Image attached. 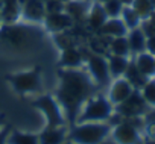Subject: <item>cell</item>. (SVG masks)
Instances as JSON below:
<instances>
[{
  "label": "cell",
  "instance_id": "obj_1",
  "mask_svg": "<svg viewBox=\"0 0 155 144\" xmlns=\"http://www.w3.org/2000/svg\"><path fill=\"white\" fill-rule=\"evenodd\" d=\"M58 81L59 84L53 96L65 114L67 124L71 126L84 102L96 93V85L85 68H59Z\"/></svg>",
  "mask_w": 155,
  "mask_h": 144
},
{
  "label": "cell",
  "instance_id": "obj_2",
  "mask_svg": "<svg viewBox=\"0 0 155 144\" xmlns=\"http://www.w3.org/2000/svg\"><path fill=\"white\" fill-rule=\"evenodd\" d=\"M111 124L108 121H87L68 126L67 139L74 144H104L110 138Z\"/></svg>",
  "mask_w": 155,
  "mask_h": 144
},
{
  "label": "cell",
  "instance_id": "obj_3",
  "mask_svg": "<svg viewBox=\"0 0 155 144\" xmlns=\"http://www.w3.org/2000/svg\"><path fill=\"white\" fill-rule=\"evenodd\" d=\"M114 112L113 103L108 100L105 94L94 93L90 99H87L78 114L74 123H87V121H108ZM73 123V124H74Z\"/></svg>",
  "mask_w": 155,
  "mask_h": 144
},
{
  "label": "cell",
  "instance_id": "obj_4",
  "mask_svg": "<svg viewBox=\"0 0 155 144\" xmlns=\"http://www.w3.org/2000/svg\"><path fill=\"white\" fill-rule=\"evenodd\" d=\"M31 105L41 112L46 120V126H68L65 114L53 94H40Z\"/></svg>",
  "mask_w": 155,
  "mask_h": 144
},
{
  "label": "cell",
  "instance_id": "obj_5",
  "mask_svg": "<svg viewBox=\"0 0 155 144\" xmlns=\"http://www.w3.org/2000/svg\"><path fill=\"white\" fill-rule=\"evenodd\" d=\"M6 82L17 94H37L41 91V71L40 68L21 70L6 76Z\"/></svg>",
  "mask_w": 155,
  "mask_h": 144
},
{
  "label": "cell",
  "instance_id": "obj_6",
  "mask_svg": "<svg viewBox=\"0 0 155 144\" xmlns=\"http://www.w3.org/2000/svg\"><path fill=\"white\" fill-rule=\"evenodd\" d=\"M85 71L88 73V76L91 78L93 84L96 85V88H107L110 85L111 75L108 70V59L107 55L104 53H96V52H90L85 58Z\"/></svg>",
  "mask_w": 155,
  "mask_h": 144
},
{
  "label": "cell",
  "instance_id": "obj_7",
  "mask_svg": "<svg viewBox=\"0 0 155 144\" xmlns=\"http://www.w3.org/2000/svg\"><path fill=\"white\" fill-rule=\"evenodd\" d=\"M110 138L114 144H143L141 130L126 118L111 127Z\"/></svg>",
  "mask_w": 155,
  "mask_h": 144
},
{
  "label": "cell",
  "instance_id": "obj_8",
  "mask_svg": "<svg viewBox=\"0 0 155 144\" xmlns=\"http://www.w3.org/2000/svg\"><path fill=\"white\" fill-rule=\"evenodd\" d=\"M149 109V106L146 105V102L143 100L141 94L138 90H134L132 94L120 105L114 106V111L122 117V118H131V117H140L143 115L146 111Z\"/></svg>",
  "mask_w": 155,
  "mask_h": 144
},
{
  "label": "cell",
  "instance_id": "obj_9",
  "mask_svg": "<svg viewBox=\"0 0 155 144\" xmlns=\"http://www.w3.org/2000/svg\"><path fill=\"white\" fill-rule=\"evenodd\" d=\"M135 88L122 76V78H117V79H113L110 82V85L107 87V97L108 100L113 103V106H117L120 103H123L134 91Z\"/></svg>",
  "mask_w": 155,
  "mask_h": 144
},
{
  "label": "cell",
  "instance_id": "obj_10",
  "mask_svg": "<svg viewBox=\"0 0 155 144\" xmlns=\"http://www.w3.org/2000/svg\"><path fill=\"white\" fill-rule=\"evenodd\" d=\"M87 55H84V50L78 47L76 44H71L61 50L59 55V65L61 68H84Z\"/></svg>",
  "mask_w": 155,
  "mask_h": 144
},
{
  "label": "cell",
  "instance_id": "obj_11",
  "mask_svg": "<svg viewBox=\"0 0 155 144\" xmlns=\"http://www.w3.org/2000/svg\"><path fill=\"white\" fill-rule=\"evenodd\" d=\"M43 26L46 27V30H49L50 34H61V32H67L71 30L74 23L73 20L62 11V12H53V14H46Z\"/></svg>",
  "mask_w": 155,
  "mask_h": 144
},
{
  "label": "cell",
  "instance_id": "obj_12",
  "mask_svg": "<svg viewBox=\"0 0 155 144\" xmlns=\"http://www.w3.org/2000/svg\"><path fill=\"white\" fill-rule=\"evenodd\" d=\"M44 17H46L44 0H23L21 2V20L43 24Z\"/></svg>",
  "mask_w": 155,
  "mask_h": 144
},
{
  "label": "cell",
  "instance_id": "obj_13",
  "mask_svg": "<svg viewBox=\"0 0 155 144\" xmlns=\"http://www.w3.org/2000/svg\"><path fill=\"white\" fill-rule=\"evenodd\" d=\"M107 20H108V15H107V12H105L102 3L91 0L90 8H88V12H87V18H85L87 27H88L93 34H97Z\"/></svg>",
  "mask_w": 155,
  "mask_h": 144
},
{
  "label": "cell",
  "instance_id": "obj_14",
  "mask_svg": "<svg viewBox=\"0 0 155 144\" xmlns=\"http://www.w3.org/2000/svg\"><path fill=\"white\" fill-rule=\"evenodd\" d=\"M68 126H44L38 132L40 144H62L67 139Z\"/></svg>",
  "mask_w": 155,
  "mask_h": 144
},
{
  "label": "cell",
  "instance_id": "obj_15",
  "mask_svg": "<svg viewBox=\"0 0 155 144\" xmlns=\"http://www.w3.org/2000/svg\"><path fill=\"white\" fill-rule=\"evenodd\" d=\"M91 0H67L64 3V12L73 20L74 24L85 21Z\"/></svg>",
  "mask_w": 155,
  "mask_h": 144
},
{
  "label": "cell",
  "instance_id": "obj_16",
  "mask_svg": "<svg viewBox=\"0 0 155 144\" xmlns=\"http://www.w3.org/2000/svg\"><path fill=\"white\" fill-rule=\"evenodd\" d=\"M0 9H2L3 26L17 24L21 20V0H2Z\"/></svg>",
  "mask_w": 155,
  "mask_h": 144
},
{
  "label": "cell",
  "instance_id": "obj_17",
  "mask_svg": "<svg viewBox=\"0 0 155 144\" xmlns=\"http://www.w3.org/2000/svg\"><path fill=\"white\" fill-rule=\"evenodd\" d=\"M132 58V62L135 64L137 70L146 78V79H150V78H155V55L149 53V52H141V53H137Z\"/></svg>",
  "mask_w": 155,
  "mask_h": 144
},
{
  "label": "cell",
  "instance_id": "obj_18",
  "mask_svg": "<svg viewBox=\"0 0 155 144\" xmlns=\"http://www.w3.org/2000/svg\"><path fill=\"white\" fill-rule=\"evenodd\" d=\"M128 34V27L125 26V23L122 21L120 17L117 18H108L104 26L101 27V30L97 32V35L110 40V38H117V37H126Z\"/></svg>",
  "mask_w": 155,
  "mask_h": 144
},
{
  "label": "cell",
  "instance_id": "obj_19",
  "mask_svg": "<svg viewBox=\"0 0 155 144\" xmlns=\"http://www.w3.org/2000/svg\"><path fill=\"white\" fill-rule=\"evenodd\" d=\"M146 38H147V35L144 34V30L141 29V26L128 30L126 40H128V44H129L131 56H134V55L141 53V52L146 50Z\"/></svg>",
  "mask_w": 155,
  "mask_h": 144
},
{
  "label": "cell",
  "instance_id": "obj_20",
  "mask_svg": "<svg viewBox=\"0 0 155 144\" xmlns=\"http://www.w3.org/2000/svg\"><path fill=\"white\" fill-rule=\"evenodd\" d=\"M107 59H108V70H110L111 79L122 78L125 75V71H126L129 62H131V58H128V56L107 55Z\"/></svg>",
  "mask_w": 155,
  "mask_h": 144
},
{
  "label": "cell",
  "instance_id": "obj_21",
  "mask_svg": "<svg viewBox=\"0 0 155 144\" xmlns=\"http://www.w3.org/2000/svg\"><path fill=\"white\" fill-rule=\"evenodd\" d=\"M107 55H116V56H128L131 58V50L126 37H117L110 38L107 44Z\"/></svg>",
  "mask_w": 155,
  "mask_h": 144
},
{
  "label": "cell",
  "instance_id": "obj_22",
  "mask_svg": "<svg viewBox=\"0 0 155 144\" xmlns=\"http://www.w3.org/2000/svg\"><path fill=\"white\" fill-rule=\"evenodd\" d=\"M6 144H40L38 133L23 132V130H11L8 135Z\"/></svg>",
  "mask_w": 155,
  "mask_h": 144
},
{
  "label": "cell",
  "instance_id": "obj_23",
  "mask_svg": "<svg viewBox=\"0 0 155 144\" xmlns=\"http://www.w3.org/2000/svg\"><path fill=\"white\" fill-rule=\"evenodd\" d=\"M123 78L135 88V90H140L141 87H143V84L147 81L140 71L137 70V67H135V64L132 62V58H131V62H129V65H128V68H126V71H125V75H123Z\"/></svg>",
  "mask_w": 155,
  "mask_h": 144
},
{
  "label": "cell",
  "instance_id": "obj_24",
  "mask_svg": "<svg viewBox=\"0 0 155 144\" xmlns=\"http://www.w3.org/2000/svg\"><path fill=\"white\" fill-rule=\"evenodd\" d=\"M120 18H122V21L125 23V26L128 27V30L141 26V21H143V20L140 18V15L132 9V6H125L123 11H122V14H120Z\"/></svg>",
  "mask_w": 155,
  "mask_h": 144
},
{
  "label": "cell",
  "instance_id": "obj_25",
  "mask_svg": "<svg viewBox=\"0 0 155 144\" xmlns=\"http://www.w3.org/2000/svg\"><path fill=\"white\" fill-rule=\"evenodd\" d=\"M138 91H140L143 100L146 102V105L149 108H155V78L147 79Z\"/></svg>",
  "mask_w": 155,
  "mask_h": 144
},
{
  "label": "cell",
  "instance_id": "obj_26",
  "mask_svg": "<svg viewBox=\"0 0 155 144\" xmlns=\"http://www.w3.org/2000/svg\"><path fill=\"white\" fill-rule=\"evenodd\" d=\"M131 6H132V9L140 15V18H141V20L149 18V17L155 12L153 5H152L150 0H134Z\"/></svg>",
  "mask_w": 155,
  "mask_h": 144
},
{
  "label": "cell",
  "instance_id": "obj_27",
  "mask_svg": "<svg viewBox=\"0 0 155 144\" xmlns=\"http://www.w3.org/2000/svg\"><path fill=\"white\" fill-rule=\"evenodd\" d=\"M102 6H104L108 18H117V17H120V14H122V11L125 8L120 0H108V2L102 3Z\"/></svg>",
  "mask_w": 155,
  "mask_h": 144
},
{
  "label": "cell",
  "instance_id": "obj_28",
  "mask_svg": "<svg viewBox=\"0 0 155 144\" xmlns=\"http://www.w3.org/2000/svg\"><path fill=\"white\" fill-rule=\"evenodd\" d=\"M146 52L155 55V35H147V38H146Z\"/></svg>",
  "mask_w": 155,
  "mask_h": 144
},
{
  "label": "cell",
  "instance_id": "obj_29",
  "mask_svg": "<svg viewBox=\"0 0 155 144\" xmlns=\"http://www.w3.org/2000/svg\"><path fill=\"white\" fill-rule=\"evenodd\" d=\"M11 129L8 126H5L3 129H0V144H6L8 142V135H9Z\"/></svg>",
  "mask_w": 155,
  "mask_h": 144
},
{
  "label": "cell",
  "instance_id": "obj_30",
  "mask_svg": "<svg viewBox=\"0 0 155 144\" xmlns=\"http://www.w3.org/2000/svg\"><path fill=\"white\" fill-rule=\"evenodd\" d=\"M120 2L123 3V6H131V5H132V2H134V0H120Z\"/></svg>",
  "mask_w": 155,
  "mask_h": 144
},
{
  "label": "cell",
  "instance_id": "obj_31",
  "mask_svg": "<svg viewBox=\"0 0 155 144\" xmlns=\"http://www.w3.org/2000/svg\"><path fill=\"white\" fill-rule=\"evenodd\" d=\"M3 27V18H2V9H0V29Z\"/></svg>",
  "mask_w": 155,
  "mask_h": 144
},
{
  "label": "cell",
  "instance_id": "obj_32",
  "mask_svg": "<svg viewBox=\"0 0 155 144\" xmlns=\"http://www.w3.org/2000/svg\"><path fill=\"white\" fill-rule=\"evenodd\" d=\"M5 127V123H3V120H2V117H0V129H3Z\"/></svg>",
  "mask_w": 155,
  "mask_h": 144
},
{
  "label": "cell",
  "instance_id": "obj_33",
  "mask_svg": "<svg viewBox=\"0 0 155 144\" xmlns=\"http://www.w3.org/2000/svg\"><path fill=\"white\" fill-rule=\"evenodd\" d=\"M62 144H74V142H71V141H70V139H65V141H64V142H62Z\"/></svg>",
  "mask_w": 155,
  "mask_h": 144
},
{
  "label": "cell",
  "instance_id": "obj_34",
  "mask_svg": "<svg viewBox=\"0 0 155 144\" xmlns=\"http://www.w3.org/2000/svg\"><path fill=\"white\" fill-rule=\"evenodd\" d=\"M94 2H99V3H105V2H108V0H94Z\"/></svg>",
  "mask_w": 155,
  "mask_h": 144
},
{
  "label": "cell",
  "instance_id": "obj_35",
  "mask_svg": "<svg viewBox=\"0 0 155 144\" xmlns=\"http://www.w3.org/2000/svg\"><path fill=\"white\" fill-rule=\"evenodd\" d=\"M147 144H155V139H150V141H149Z\"/></svg>",
  "mask_w": 155,
  "mask_h": 144
},
{
  "label": "cell",
  "instance_id": "obj_36",
  "mask_svg": "<svg viewBox=\"0 0 155 144\" xmlns=\"http://www.w3.org/2000/svg\"><path fill=\"white\" fill-rule=\"evenodd\" d=\"M104 144H105V142H104Z\"/></svg>",
  "mask_w": 155,
  "mask_h": 144
}]
</instances>
